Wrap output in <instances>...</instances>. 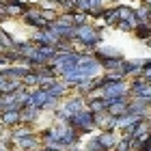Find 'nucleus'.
<instances>
[{"instance_id":"7ed1b4c3","label":"nucleus","mask_w":151,"mask_h":151,"mask_svg":"<svg viewBox=\"0 0 151 151\" xmlns=\"http://www.w3.org/2000/svg\"><path fill=\"white\" fill-rule=\"evenodd\" d=\"M101 19H104V22H106L108 26H116V24L121 22V17H119V11H116V6H110V9L106 6V11L101 13Z\"/></svg>"},{"instance_id":"20e7f679","label":"nucleus","mask_w":151,"mask_h":151,"mask_svg":"<svg viewBox=\"0 0 151 151\" xmlns=\"http://www.w3.org/2000/svg\"><path fill=\"white\" fill-rule=\"evenodd\" d=\"M138 39H147V37H151V26L147 24V22H140V24H136V28L132 30Z\"/></svg>"},{"instance_id":"f257e3e1","label":"nucleus","mask_w":151,"mask_h":151,"mask_svg":"<svg viewBox=\"0 0 151 151\" xmlns=\"http://www.w3.org/2000/svg\"><path fill=\"white\" fill-rule=\"evenodd\" d=\"M69 125H71L80 136H82V134H88V132H93V129H95V114L84 108V110H80L78 114H73L71 119H69Z\"/></svg>"},{"instance_id":"f03ea898","label":"nucleus","mask_w":151,"mask_h":151,"mask_svg":"<svg viewBox=\"0 0 151 151\" xmlns=\"http://www.w3.org/2000/svg\"><path fill=\"white\" fill-rule=\"evenodd\" d=\"M19 123H22L19 110H4V112H0V127L13 129V127H17Z\"/></svg>"}]
</instances>
